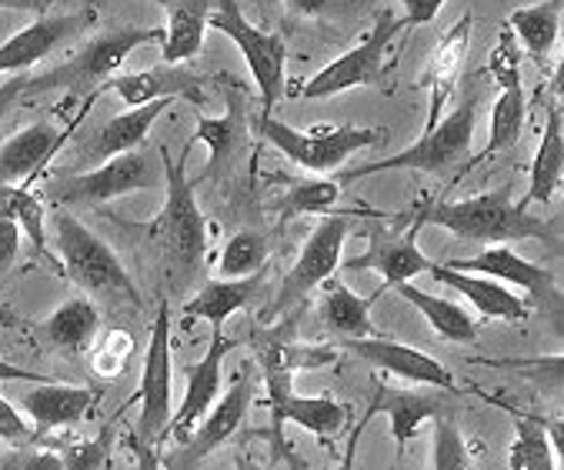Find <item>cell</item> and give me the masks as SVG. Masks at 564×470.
Wrapping results in <instances>:
<instances>
[{"label":"cell","mask_w":564,"mask_h":470,"mask_svg":"<svg viewBox=\"0 0 564 470\" xmlns=\"http://www.w3.org/2000/svg\"><path fill=\"white\" fill-rule=\"evenodd\" d=\"M417 227H444L455 238L481 244H511V241H554V230L531 217L508 190H488L468 200H424L411 214Z\"/></svg>","instance_id":"obj_1"},{"label":"cell","mask_w":564,"mask_h":470,"mask_svg":"<svg viewBox=\"0 0 564 470\" xmlns=\"http://www.w3.org/2000/svg\"><path fill=\"white\" fill-rule=\"evenodd\" d=\"M158 151H161V161H164V190H167V197H164L161 214L148 223V238L171 264H177L184 271H194L200 264L204 251H207V233H210V227H207V220H204V214L197 207L194 184L187 181V171H184L194 147L184 144L181 161H171V151L164 144Z\"/></svg>","instance_id":"obj_2"},{"label":"cell","mask_w":564,"mask_h":470,"mask_svg":"<svg viewBox=\"0 0 564 470\" xmlns=\"http://www.w3.org/2000/svg\"><path fill=\"white\" fill-rule=\"evenodd\" d=\"M475 128H478V100H465L458 110H447L441 121L424 131L408 151H398L391 157L361 164L355 171L341 174V184H355L361 177L371 174H384V171H424V174H447L458 164H465L471 157V144H475Z\"/></svg>","instance_id":"obj_3"},{"label":"cell","mask_w":564,"mask_h":470,"mask_svg":"<svg viewBox=\"0 0 564 470\" xmlns=\"http://www.w3.org/2000/svg\"><path fill=\"white\" fill-rule=\"evenodd\" d=\"M164 187V161L161 151H144L134 147L128 154L110 157L84 174L74 177H61L51 187V200L64 204V207H100L128 194H141V190H154Z\"/></svg>","instance_id":"obj_4"},{"label":"cell","mask_w":564,"mask_h":470,"mask_svg":"<svg viewBox=\"0 0 564 470\" xmlns=\"http://www.w3.org/2000/svg\"><path fill=\"white\" fill-rule=\"evenodd\" d=\"M54 248L64 274L87 294H118L138 304V284L94 230H87L77 217L57 214L54 220Z\"/></svg>","instance_id":"obj_5"},{"label":"cell","mask_w":564,"mask_h":470,"mask_svg":"<svg viewBox=\"0 0 564 470\" xmlns=\"http://www.w3.org/2000/svg\"><path fill=\"white\" fill-rule=\"evenodd\" d=\"M261 134L271 147H278L288 161L311 174L337 171L351 154L375 147L384 141V128H355V124H321L311 131H294L291 124L278 121L274 113L261 117Z\"/></svg>","instance_id":"obj_6"},{"label":"cell","mask_w":564,"mask_h":470,"mask_svg":"<svg viewBox=\"0 0 564 470\" xmlns=\"http://www.w3.org/2000/svg\"><path fill=\"white\" fill-rule=\"evenodd\" d=\"M138 427H134V450L141 453L144 467H154V450L167 437V424L174 414L171 397V307L161 300L158 317L151 324V340L144 350V368H141V387H138Z\"/></svg>","instance_id":"obj_7"},{"label":"cell","mask_w":564,"mask_h":470,"mask_svg":"<svg viewBox=\"0 0 564 470\" xmlns=\"http://www.w3.org/2000/svg\"><path fill=\"white\" fill-rule=\"evenodd\" d=\"M164 41V28H115V31H104L94 41H87L70 61H64L61 67L31 77V90H51V87H90V84H104L110 80L121 64L144 44H161Z\"/></svg>","instance_id":"obj_8"},{"label":"cell","mask_w":564,"mask_h":470,"mask_svg":"<svg viewBox=\"0 0 564 470\" xmlns=\"http://www.w3.org/2000/svg\"><path fill=\"white\" fill-rule=\"evenodd\" d=\"M207 28L220 31L224 37H231L248 61V70L258 84L264 113L274 110V103L284 94V64H288V41L284 34H271L258 24H251L241 11L238 0H217Z\"/></svg>","instance_id":"obj_9"},{"label":"cell","mask_w":564,"mask_h":470,"mask_svg":"<svg viewBox=\"0 0 564 470\" xmlns=\"http://www.w3.org/2000/svg\"><path fill=\"white\" fill-rule=\"evenodd\" d=\"M401 21L391 11H381L375 18V28L337 61H330L327 67H321L311 80H304V87L297 90L307 100H321V97H334L355 87H368L378 84L384 74V61H388V47L394 44V37L401 34Z\"/></svg>","instance_id":"obj_10"},{"label":"cell","mask_w":564,"mask_h":470,"mask_svg":"<svg viewBox=\"0 0 564 470\" xmlns=\"http://www.w3.org/2000/svg\"><path fill=\"white\" fill-rule=\"evenodd\" d=\"M488 70L498 84V100L491 110L488 147L478 154V161H488V157L514 147L524 131V117H528V97H524V84H521V47L508 28H501L498 44L491 47Z\"/></svg>","instance_id":"obj_11"},{"label":"cell","mask_w":564,"mask_h":470,"mask_svg":"<svg viewBox=\"0 0 564 470\" xmlns=\"http://www.w3.org/2000/svg\"><path fill=\"white\" fill-rule=\"evenodd\" d=\"M348 230H351L348 214H330L327 220H321L314 227V233L307 238L304 251L297 254V261L291 264L284 284H281V294H278L274 310H288L304 294H311L314 287H321L327 277H334L337 264H341V251L348 244Z\"/></svg>","instance_id":"obj_12"},{"label":"cell","mask_w":564,"mask_h":470,"mask_svg":"<svg viewBox=\"0 0 564 470\" xmlns=\"http://www.w3.org/2000/svg\"><path fill=\"white\" fill-rule=\"evenodd\" d=\"M268 411H271V434L281 437V427L291 420L314 437H334L348 424V407L334 397H304L294 394L291 371L268 368Z\"/></svg>","instance_id":"obj_13"},{"label":"cell","mask_w":564,"mask_h":470,"mask_svg":"<svg viewBox=\"0 0 564 470\" xmlns=\"http://www.w3.org/2000/svg\"><path fill=\"white\" fill-rule=\"evenodd\" d=\"M471 28H475V14L468 11L437 37V44H434V51L427 57V67L421 74V87L427 90L424 131H431L441 121L447 100L455 97V90H458V80L465 74L468 51H471Z\"/></svg>","instance_id":"obj_14"},{"label":"cell","mask_w":564,"mask_h":470,"mask_svg":"<svg viewBox=\"0 0 564 470\" xmlns=\"http://www.w3.org/2000/svg\"><path fill=\"white\" fill-rule=\"evenodd\" d=\"M94 21H97V14L90 8L74 11V14H41L34 24H28L24 31H18L14 37L0 44V74L31 70L44 57L61 51L67 41L80 37Z\"/></svg>","instance_id":"obj_15"},{"label":"cell","mask_w":564,"mask_h":470,"mask_svg":"<svg viewBox=\"0 0 564 470\" xmlns=\"http://www.w3.org/2000/svg\"><path fill=\"white\" fill-rule=\"evenodd\" d=\"M248 141H251V128H248L245 94L238 87H228V110L220 117L194 113V138L187 141V147L207 144V151H210V161H207V171L200 174V181L228 174L245 157Z\"/></svg>","instance_id":"obj_16"},{"label":"cell","mask_w":564,"mask_h":470,"mask_svg":"<svg viewBox=\"0 0 564 470\" xmlns=\"http://www.w3.org/2000/svg\"><path fill=\"white\" fill-rule=\"evenodd\" d=\"M251 401H254V378L248 371H238V381L224 391V397L214 404V411L204 414V420L184 440V450L171 460V467H194L207 453H214L220 444H228L241 430V424L251 411Z\"/></svg>","instance_id":"obj_17"},{"label":"cell","mask_w":564,"mask_h":470,"mask_svg":"<svg viewBox=\"0 0 564 470\" xmlns=\"http://www.w3.org/2000/svg\"><path fill=\"white\" fill-rule=\"evenodd\" d=\"M348 350H355L358 358L371 361L375 368L411 381V384H427V387H441V391H458L455 374H451L441 361H434L431 354L398 340H384V337H355L348 340Z\"/></svg>","instance_id":"obj_18"},{"label":"cell","mask_w":564,"mask_h":470,"mask_svg":"<svg viewBox=\"0 0 564 470\" xmlns=\"http://www.w3.org/2000/svg\"><path fill=\"white\" fill-rule=\"evenodd\" d=\"M235 343L228 337H220V330H214V340L207 347V354L187 371V391H184V401L177 404V411L171 414V424H167V437H177V440H187L194 434V427L204 420V414L210 411L217 391H220V374H224V358H228V350Z\"/></svg>","instance_id":"obj_19"},{"label":"cell","mask_w":564,"mask_h":470,"mask_svg":"<svg viewBox=\"0 0 564 470\" xmlns=\"http://www.w3.org/2000/svg\"><path fill=\"white\" fill-rule=\"evenodd\" d=\"M417 223H408L404 233H394V238H375L371 248L361 258L348 261V271H378L381 274V291L375 297H381L384 291L414 281L421 274H427V267L434 264L421 248H417Z\"/></svg>","instance_id":"obj_20"},{"label":"cell","mask_w":564,"mask_h":470,"mask_svg":"<svg viewBox=\"0 0 564 470\" xmlns=\"http://www.w3.org/2000/svg\"><path fill=\"white\" fill-rule=\"evenodd\" d=\"M174 103V97H161V100H151V103H141V107H131L118 117H110V121H104L84 144L80 157L87 164H104L110 157L118 154H128L134 147H144L151 128L158 117Z\"/></svg>","instance_id":"obj_21"},{"label":"cell","mask_w":564,"mask_h":470,"mask_svg":"<svg viewBox=\"0 0 564 470\" xmlns=\"http://www.w3.org/2000/svg\"><path fill=\"white\" fill-rule=\"evenodd\" d=\"M70 131H74V124L61 131L47 121L28 124L24 131H18L4 147H0V190L31 181L64 147Z\"/></svg>","instance_id":"obj_22"},{"label":"cell","mask_w":564,"mask_h":470,"mask_svg":"<svg viewBox=\"0 0 564 470\" xmlns=\"http://www.w3.org/2000/svg\"><path fill=\"white\" fill-rule=\"evenodd\" d=\"M427 274L451 287V291H458L462 297L471 300V307L481 310V317L488 320H508V324H518L531 314V307L508 291V284L488 277V274H468V271H458V267H447V264H431Z\"/></svg>","instance_id":"obj_23"},{"label":"cell","mask_w":564,"mask_h":470,"mask_svg":"<svg viewBox=\"0 0 564 470\" xmlns=\"http://www.w3.org/2000/svg\"><path fill=\"white\" fill-rule=\"evenodd\" d=\"M200 84L204 80L197 74L184 70L181 64H161V67L110 77L100 87H110L128 107H141V103H151V100H161V97H191L194 103H204Z\"/></svg>","instance_id":"obj_24"},{"label":"cell","mask_w":564,"mask_h":470,"mask_svg":"<svg viewBox=\"0 0 564 470\" xmlns=\"http://www.w3.org/2000/svg\"><path fill=\"white\" fill-rule=\"evenodd\" d=\"M447 267L488 274V277L501 281V284H514V287L528 291L538 300H554L557 297L554 271L518 258L508 244H495V248H488V251H481L478 258H468V261H447Z\"/></svg>","instance_id":"obj_25"},{"label":"cell","mask_w":564,"mask_h":470,"mask_svg":"<svg viewBox=\"0 0 564 470\" xmlns=\"http://www.w3.org/2000/svg\"><path fill=\"white\" fill-rule=\"evenodd\" d=\"M94 391L87 387H70V384H54V381H37V387L24 391L21 411L37 424L41 434L80 424L90 407H94Z\"/></svg>","instance_id":"obj_26"},{"label":"cell","mask_w":564,"mask_h":470,"mask_svg":"<svg viewBox=\"0 0 564 470\" xmlns=\"http://www.w3.org/2000/svg\"><path fill=\"white\" fill-rule=\"evenodd\" d=\"M264 281H268L264 267L248 274V277H217V281L204 284L184 304V317H200V320L214 324V330H220L224 324H228L231 314L254 304V297L264 291Z\"/></svg>","instance_id":"obj_27"},{"label":"cell","mask_w":564,"mask_h":470,"mask_svg":"<svg viewBox=\"0 0 564 470\" xmlns=\"http://www.w3.org/2000/svg\"><path fill=\"white\" fill-rule=\"evenodd\" d=\"M561 177H564V121H561V100L554 97L544 110V131H541V147L531 164L528 194L518 204L521 207L554 204V197L561 190Z\"/></svg>","instance_id":"obj_28"},{"label":"cell","mask_w":564,"mask_h":470,"mask_svg":"<svg viewBox=\"0 0 564 470\" xmlns=\"http://www.w3.org/2000/svg\"><path fill=\"white\" fill-rule=\"evenodd\" d=\"M375 414H384L391 420V434H394V447H398V457L404 453V447L417 437V427L431 417L441 414V404L434 397H424V394H414V391H394L388 384H378L371 404H368V414L361 420V430L368 427V420ZM358 430V434H361Z\"/></svg>","instance_id":"obj_29"},{"label":"cell","mask_w":564,"mask_h":470,"mask_svg":"<svg viewBox=\"0 0 564 470\" xmlns=\"http://www.w3.org/2000/svg\"><path fill=\"white\" fill-rule=\"evenodd\" d=\"M164 11H167V28L161 41V61L187 64L204 47L214 0H164Z\"/></svg>","instance_id":"obj_30"},{"label":"cell","mask_w":564,"mask_h":470,"mask_svg":"<svg viewBox=\"0 0 564 470\" xmlns=\"http://www.w3.org/2000/svg\"><path fill=\"white\" fill-rule=\"evenodd\" d=\"M561 14H564V0H541V4L511 11L505 28L514 34L521 54H528L538 67H547L557 47Z\"/></svg>","instance_id":"obj_31"},{"label":"cell","mask_w":564,"mask_h":470,"mask_svg":"<svg viewBox=\"0 0 564 470\" xmlns=\"http://www.w3.org/2000/svg\"><path fill=\"white\" fill-rule=\"evenodd\" d=\"M41 330L61 354L80 358L84 350H90V343L100 330V310L90 297H70L41 324Z\"/></svg>","instance_id":"obj_32"},{"label":"cell","mask_w":564,"mask_h":470,"mask_svg":"<svg viewBox=\"0 0 564 470\" xmlns=\"http://www.w3.org/2000/svg\"><path fill=\"white\" fill-rule=\"evenodd\" d=\"M394 291H398V297H404L408 304H414V307L424 314V320L434 327V334H441L444 340H451V343H475V340H478V324H475V317H471L465 307H458L455 300L434 297V294L421 291L414 281H404V284H398Z\"/></svg>","instance_id":"obj_33"},{"label":"cell","mask_w":564,"mask_h":470,"mask_svg":"<svg viewBox=\"0 0 564 470\" xmlns=\"http://www.w3.org/2000/svg\"><path fill=\"white\" fill-rule=\"evenodd\" d=\"M327 294L321 304V317L330 330H337L341 337L355 340V337H371V307H375V294L371 297H358L355 291H348L345 284H334V277L324 281Z\"/></svg>","instance_id":"obj_34"},{"label":"cell","mask_w":564,"mask_h":470,"mask_svg":"<svg viewBox=\"0 0 564 470\" xmlns=\"http://www.w3.org/2000/svg\"><path fill=\"white\" fill-rule=\"evenodd\" d=\"M508 407V404H505ZM511 411V407H508ZM514 424H518V434L508 447V467L511 470H557L561 460L547 440V430H544V420L538 417H524L518 411H511Z\"/></svg>","instance_id":"obj_35"},{"label":"cell","mask_w":564,"mask_h":470,"mask_svg":"<svg viewBox=\"0 0 564 470\" xmlns=\"http://www.w3.org/2000/svg\"><path fill=\"white\" fill-rule=\"evenodd\" d=\"M264 264H268V238L261 230H241L224 244L217 274L220 277H248V274L261 271Z\"/></svg>","instance_id":"obj_36"},{"label":"cell","mask_w":564,"mask_h":470,"mask_svg":"<svg viewBox=\"0 0 564 470\" xmlns=\"http://www.w3.org/2000/svg\"><path fill=\"white\" fill-rule=\"evenodd\" d=\"M4 197H0V204H4L11 214H14V220L21 223V230L28 233V241H31V248H34V254H41V258H47L51 264H54V254H51V248H47V217H44V207H41V200L31 194V190H0Z\"/></svg>","instance_id":"obj_37"},{"label":"cell","mask_w":564,"mask_h":470,"mask_svg":"<svg viewBox=\"0 0 564 470\" xmlns=\"http://www.w3.org/2000/svg\"><path fill=\"white\" fill-rule=\"evenodd\" d=\"M337 197H341V184L337 181H304L297 187H291L278 204L274 210L281 217H294V214H327Z\"/></svg>","instance_id":"obj_38"},{"label":"cell","mask_w":564,"mask_h":470,"mask_svg":"<svg viewBox=\"0 0 564 470\" xmlns=\"http://www.w3.org/2000/svg\"><path fill=\"white\" fill-rule=\"evenodd\" d=\"M434 420V450H431V463L437 470H468L475 467L471 460V447L465 440V434L458 430L455 420H447V417H431Z\"/></svg>","instance_id":"obj_39"},{"label":"cell","mask_w":564,"mask_h":470,"mask_svg":"<svg viewBox=\"0 0 564 470\" xmlns=\"http://www.w3.org/2000/svg\"><path fill=\"white\" fill-rule=\"evenodd\" d=\"M131 350H134V340L124 330H107L97 343H90V364L97 378L104 381L121 378L124 368L131 364Z\"/></svg>","instance_id":"obj_40"},{"label":"cell","mask_w":564,"mask_h":470,"mask_svg":"<svg viewBox=\"0 0 564 470\" xmlns=\"http://www.w3.org/2000/svg\"><path fill=\"white\" fill-rule=\"evenodd\" d=\"M110 430H100L97 440H80V444H70L67 450H57L64 457V467H80V470H90V467H110Z\"/></svg>","instance_id":"obj_41"},{"label":"cell","mask_w":564,"mask_h":470,"mask_svg":"<svg viewBox=\"0 0 564 470\" xmlns=\"http://www.w3.org/2000/svg\"><path fill=\"white\" fill-rule=\"evenodd\" d=\"M21 241H24V230H21V223L14 220V214H11L4 204H0V284L8 281L11 267L18 264Z\"/></svg>","instance_id":"obj_42"},{"label":"cell","mask_w":564,"mask_h":470,"mask_svg":"<svg viewBox=\"0 0 564 470\" xmlns=\"http://www.w3.org/2000/svg\"><path fill=\"white\" fill-rule=\"evenodd\" d=\"M361 0H284V11L291 18H324V21H334V18H345V14H355Z\"/></svg>","instance_id":"obj_43"},{"label":"cell","mask_w":564,"mask_h":470,"mask_svg":"<svg viewBox=\"0 0 564 470\" xmlns=\"http://www.w3.org/2000/svg\"><path fill=\"white\" fill-rule=\"evenodd\" d=\"M0 440L11 447H28L34 440V430L28 427L24 414L8 397H0Z\"/></svg>","instance_id":"obj_44"},{"label":"cell","mask_w":564,"mask_h":470,"mask_svg":"<svg viewBox=\"0 0 564 470\" xmlns=\"http://www.w3.org/2000/svg\"><path fill=\"white\" fill-rule=\"evenodd\" d=\"M0 467H8V470H61L64 457L57 450H21V453H11V460H4Z\"/></svg>","instance_id":"obj_45"},{"label":"cell","mask_w":564,"mask_h":470,"mask_svg":"<svg viewBox=\"0 0 564 470\" xmlns=\"http://www.w3.org/2000/svg\"><path fill=\"white\" fill-rule=\"evenodd\" d=\"M401 4H404L401 28H424L441 14V8L447 4V0H401Z\"/></svg>","instance_id":"obj_46"},{"label":"cell","mask_w":564,"mask_h":470,"mask_svg":"<svg viewBox=\"0 0 564 470\" xmlns=\"http://www.w3.org/2000/svg\"><path fill=\"white\" fill-rule=\"evenodd\" d=\"M24 94H31V77H14V80H8V84H0V121L11 113V107L24 97Z\"/></svg>","instance_id":"obj_47"},{"label":"cell","mask_w":564,"mask_h":470,"mask_svg":"<svg viewBox=\"0 0 564 470\" xmlns=\"http://www.w3.org/2000/svg\"><path fill=\"white\" fill-rule=\"evenodd\" d=\"M54 0H0V11H24V14H47Z\"/></svg>","instance_id":"obj_48"},{"label":"cell","mask_w":564,"mask_h":470,"mask_svg":"<svg viewBox=\"0 0 564 470\" xmlns=\"http://www.w3.org/2000/svg\"><path fill=\"white\" fill-rule=\"evenodd\" d=\"M4 381H47V378H41L34 371H24V368H14L8 361H0V384H4Z\"/></svg>","instance_id":"obj_49"},{"label":"cell","mask_w":564,"mask_h":470,"mask_svg":"<svg viewBox=\"0 0 564 470\" xmlns=\"http://www.w3.org/2000/svg\"><path fill=\"white\" fill-rule=\"evenodd\" d=\"M21 320H18V314H14V307L8 304V300H0V327H18Z\"/></svg>","instance_id":"obj_50"}]
</instances>
